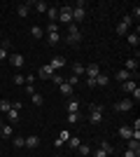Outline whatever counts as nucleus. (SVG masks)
<instances>
[{
    "label": "nucleus",
    "mask_w": 140,
    "mask_h": 157,
    "mask_svg": "<svg viewBox=\"0 0 140 157\" xmlns=\"http://www.w3.org/2000/svg\"><path fill=\"white\" fill-rule=\"evenodd\" d=\"M66 42H68V45H77V42H82V31L77 28V24H70V26H68Z\"/></svg>",
    "instance_id": "nucleus-1"
},
{
    "label": "nucleus",
    "mask_w": 140,
    "mask_h": 157,
    "mask_svg": "<svg viewBox=\"0 0 140 157\" xmlns=\"http://www.w3.org/2000/svg\"><path fill=\"white\" fill-rule=\"evenodd\" d=\"M89 122L91 124H100L103 122V105H96V103L89 105Z\"/></svg>",
    "instance_id": "nucleus-2"
},
{
    "label": "nucleus",
    "mask_w": 140,
    "mask_h": 157,
    "mask_svg": "<svg viewBox=\"0 0 140 157\" xmlns=\"http://www.w3.org/2000/svg\"><path fill=\"white\" fill-rule=\"evenodd\" d=\"M59 19H61V24L70 26V24H73V7L70 5H61L59 7Z\"/></svg>",
    "instance_id": "nucleus-3"
},
{
    "label": "nucleus",
    "mask_w": 140,
    "mask_h": 157,
    "mask_svg": "<svg viewBox=\"0 0 140 157\" xmlns=\"http://www.w3.org/2000/svg\"><path fill=\"white\" fill-rule=\"evenodd\" d=\"M131 108H133V101H131V98H121V101L114 103V110L117 113H128Z\"/></svg>",
    "instance_id": "nucleus-4"
},
{
    "label": "nucleus",
    "mask_w": 140,
    "mask_h": 157,
    "mask_svg": "<svg viewBox=\"0 0 140 157\" xmlns=\"http://www.w3.org/2000/svg\"><path fill=\"white\" fill-rule=\"evenodd\" d=\"M117 80H119V82H126V80H138V73H131V71H126V68H119V71H117Z\"/></svg>",
    "instance_id": "nucleus-5"
},
{
    "label": "nucleus",
    "mask_w": 140,
    "mask_h": 157,
    "mask_svg": "<svg viewBox=\"0 0 140 157\" xmlns=\"http://www.w3.org/2000/svg\"><path fill=\"white\" fill-rule=\"evenodd\" d=\"M84 75H87L89 80H96V78L100 75V66H98V63H89L87 68H84Z\"/></svg>",
    "instance_id": "nucleus-6"
},
{
    "label": "nucleus",
    "mask_w": 140,
    "mask_h": 157,
    "mask_svg": "<svg viewBox=\"0 0 140 157\" xmlns=\"http://www.w3.org/2000/svg\"><path fill=\"white\" fill-rule=\"evenodd\" d=\"M38 75H40L42 80H52V78H54V71H52V66H49V63H45V66L40 68V71H38Z\"/></svg>",
    "instance_id": "nucleus-7"
},
{
    "label": "nucleus",
    "mask_w": 140,
    "mask_h": 157,
    "mask_svg": "<svg viewBox=\"0 0 140 157\" xmlns=\"http://www.w3.org/2000/svg\"><path fill=\"white\" fill-rule=\"evenodd\" d=\"M49 66H52V71L56 73V71H61V68L66 66V59H63V56H54V59L49 61Z\"/></svg>",
    "instance_id": "nucleus-8"
},
{
    "label": "nucleus",
    "mask_w": 140,
    "mask_h": 157,
    "mask_svg": "<svg viewBox=\"0 0 140 157\" xmlns=\"http://www.w3.org/2000/svg\"><path fill=\"white\" fill-rule=\"evenodd\" d=\"M7 59H9V63H12L14 68H21V66H23V54H9Z\"/></svg>",
    "instance_id": "nucleus-9"
},
{
    "label": "nucleus",
    "mask_w": 140,
    "mask_h": 157,
    "mask_svg": "<svg viewBox=\"0 0 140 157\" xmlns=\"http://www.w3.org/2000/svg\"><path fill=\"white\" fill-rule=\"evenodd\" d=\"M68 138H70V131H68V129H63V131L59 134V138L54 141V145H56V148H61L63 143H68Z\"/></svg>",
    "instance_id": "nucleus-10"
},
{
    "label": "nucleus",
    "mask_w": 140,
    "mask_h": 157,
    "mask_svg": "<svg viewBox=\"0 0 140 157\" xmlns=\"http://www.w3.org/2000/svg\"><path fill=\"white\" fill-rule=\"evenodd\" d=\"M14 136V127L12 124H2L0 127V138H12Z\"/></svg>",
    "instance_id": "nucleus-11"
},
{
    "label": "nucleus",
    "mask_w": 140,
    "mask_h": 157,
    "mask_svg": "<svg viewBox=\"0 0 140 157\" xmlns=\"http://www.w3.org/2000/svg\"><path fill=\"white\" fill-rule=\"evenodd\" d=\"M16 14H19L21 19H26L28 14H31V2H23V5H19V7H16Z\"/></svg>",
    "instance_id": "nucleus-12"
},
{
    "label": "nucleus",
    "mask_w": 140,
    "mask_h": 157,
    "mask_svg": "<svg viewBox=\"0 0 140 157\" xmlns=\"http://www.w3.org/2000/svg\"><path fill=\"white\" fill-rule=\"evenodd\" d=\"M126 150H133L135 155L140 157V141H138V138H128V148H126Z\"/></svg>",
    "instance_id": "nucleus-13"
},
{
    "label": "nucleus",
    "mask_w": 140,
    "mask_h": 157,
    "mask_svg": "<svg viewBox=\"0 0 140 157\" xmlns=\"http://www.w3.org/2000/svg\"><path fill=\"white\" fill-rule=\"evenodd\" d=\"M47 17H49V24H56V19H59V7H47Z\"/></svg>",
    "instance_id": "nucleus-14"
},
{
    "label": "nucleus",
    "mask_w": 140,
    "mask_h": 157,
    "mask_svg": "<svg viewBox=\"0 0 140 157\" xmlns=\"http://www.w3.org/2000/svg\"><path fill=\"white\" fill-rule=\"evenodd\" d=\"M9 56V40H5L2 45H0V61H5Z\"/></svg>",
    "instance_id": "nucleus-15"
},
{
    "label": "nucleus",
    "mask_w": 140,
    "mask_h": 157,
    "mask_svg": "<svg viewBox=\"0 0 140 157\" xmlns=\"http://www.w3.org/2000/svg\"><path fill=\"white\" fill-rule=\"evenodd\" d=\"M135 82H138V80H126V82H121V89H124L126 94H131V92L135 89V87H138Z\"/></svg>",
    "instance_id": "nucleus-16"
},
{
    "label": "nucleus",
    "mask_w": 140,
    "mask_h": 157,
    "mask_svg": "<svg viewBox=\"0 0 140 157\" xmlns=\"http://www.w3.org/2000/svg\"><path fill=\"white\" fill-rule=\"evenodd\" d=\"M59 89H61V94H63V96H73V89H75V87H70L66 80H63V82L59 85Z\"/></svg>",
    "instance_id": "nucleus-17"
},
{
    "label": "nucleus",
    "mask_w": 140,
    "mask_h": 157,
    "mask_svg": "<svg viewBox=\"0 0 140 157\" xmlns=\"http://www.w3.org/2000/svg\"><path fill=\"white\" fill-rule=\"evenodd\" d=\"M26 148H31V150H33V148H38V145H40V138L38 136H26Z\"/></svg>",
    "instance_id": "nucleus-18"
},
{
    "label": "nucleus",
    "mask_w": 140,
    "mask_h": 157,
    "mask_svg": "<svg viewBox=\"0 0 140 157\" xmlns=\"http://www.w3.org/2000/svg\"><path fill=\"white\" fill-rule=\"evenodd\" d=\"M124 68H126V71H131V73H138V59H126Z\"/></svg>",
    "instance_id": "nucleus-19"
},
{
    "label": "nucleus",
    "mask_w": 140,
    "mask_h": 157,
    "mask_svg": "<svg viewBox=\"0 0 140 157\" xmlns=\"http://www.w3.org/2000/svg\"><path fill=\"white\" fill-rule=\"evenodd\" d=\"M100 150L105 152L107 157H110V155H114V148H112L110 143H107V141H100Z\"/></svg>",
    "instance_id": "nucleus-20"
},
{
    "label": "nucleus",
    "mask_w": 140,
    "mask_h": 157,
    "mask_svg": "<svg viewBox=\"0 0 140 157\" xmlns=\"http://www.w3.org/2000/svg\"><path fill=\"white\" fill-rule=\"evenodd\" d=\"M31 5H33V7H35V10H38V12H40V14H42V12L47 14V7H49V5H47V2H45V0H38V2H31Z\"/></svg>",
    "instance_id": "nucleus-21"
},
{
    "label": "nucleus",
    "mask_w": 140,
    "mask_h": 157,
    "mask_svg": "<svg viewBox=\"0 0 140 157\" xmlns=\"http://www.w3.org/2000/svg\"><path fill=\"white\" fill-rule=\"evenodd\" d=\"M47 42H49V45H59L61 35H59V33H47Z\"/></svg>",
    "instance_id": "nucleus-22"
},
{
    "label": "nucleus",
    "mask_w": 140,
    "mask_h": 157,
    "mask_svg": "<svg viewBox=\"0 0 140 157\" xmlns=\"http://www.w3.org/2000/svg\"><path fill=\"white\" fill-rule=\"evenodd\" d=\"M128 45H131V47L140 45V35H138V33H128Z\"/></svg>",
    "instance_id": "nucleus-23"
},
{
    "label": "nucleus",
    "mask_w": 140,
    "mask_h": 157,
    "mask_svg": "<svg viewBox=\"0 0 140 157\" xmlns=\"http://www.w3.org/2000/svg\"><path fill=\"white\" fill-rule=\"evenodd\" d=\"M107 82H110V78H107L105 73H100L98 78H96V87H105V85H107Z\"/></svg>",
    "instance_id": "nucleus-24"
},
{
    "label": "nucleus",
    "mask_w": 140,
    "mask_h": 157,
    "mask_svg": "<svg viewBox=\"0 0 140 157\" xmlns=\"http://www.w3.org/2000/svg\"><path fill=\"white\" fill-rule=\"evenodd\" d=\"M31 35H33L35 40H42V35H45V31H42L40 26H33V28H31Z\"/></svg>",
    "instance_id": "nucleus-25"
},
{
    "label": "nucleus",
    "mask_w": 140,
    "mask_h": 157,
    "mask_svg": "<svg viewBox=\"0 0 140 157\" xmlns=\"http://www.w3.org/2000/svg\"><path fill=\"white\" fill-rule=\"evenodd\" d=\"M68 113H80V103H77L75 98H70V101H68Z\"/></svg>",
    "instance_id": "nucleus-26"
},
{
    "label": "nucleus",
    "mask_w": 140,
    "mask_h": 157,
    "mask_svg": "<svg viewBox=\"0 0 140 157\" xmlns=\"http://www.w3.org/2000/svg\"><path fill=\"white\" fill-rule=\"evenodd\" d=\"M119 136L121 138H131V136H133V129H131V127H121V129H119Z\"/></svg>",
    "instance_id": "nucleus-27"
},
{
    "label": "nucleus",
    "mask_w": 140,
    "mask_h": 157,
    "mask_svg": "<svg viewBox=\"0 0 140 157\" xmlns=\"http://www.w3.org/2000/svg\"><path fill=\"white\" fill-rule=\"evenodd\" d=\"M12 110V101H5V98H2V101H0V113H9Z\"/></svg>",
    "instance_id": "nucleus-28"
},
{
    "label": "nucleus",
    "mask_w": 140,
    "mask_h": 157,
    "mask_svg": "<svg viewBox=\"0 0 140 157\" xmlns=\"http://www.w3.org/2000/svg\"><path fill=\"white\" fill-rule=\"evenodd\" d=\"M5 115H7V120H9L12 124H14V122H19V110H9V113H5Z\"/></svg>",
    "instance_id": "nucleus-29"
},
{
    "label": "nucleus",
    "mask_w": 140,
    "mask_h": 157,
    "mask_svg": "<svg viewBox=\"0 0 140 157\" xmlns=\"http://www.w3.org/2000/svg\"><path fill=\"white\" fill-rule=\"evenodd\" d=\"M77 150H80L82 157H89V155H91V148H89V145H84V143H80V148H77Z\"/></svg>",
    "instance_id": "nucleus-30"
},
{
    "label": "nucleus",
    "mask_w": 140,
    "mask_h": 157,
    "mask_svg": "<svg viewBox=\"0 0 140 157\" xmlns=\"http://www.w3.org/2000/svg\"><path fill=\"white\" fill-rule=\"evenodd\" d=\"M68 145H70L73 150H77V148H80V138H77V136H70V138H68Z\"/></svg>",
    "instance_id": "nucleus-31"
},
{
    "label": "nucleus",
    "mask_w": 140,
    "mask_h": 157,
    "mask_svg": "<svg viewBox=\"0 0 140 157\" xmlns=\"http://www.w3.org/2000/svg\"><path fill=\"white\" fill-rule=\"evenodd\" d=\"M73 75H77V78H82V75H84V66L75 63V66H73Z\"/></svg>",
    "instance_id": "nucleus-32"
},
{
    "label": "nucleus",
    "mask_w": 140,
    "mask_h": 157,
    "mask_svg": "<svg viewBox=\"0 0 140 157\" xmlns=\"http://www.w3.org/2000/svg\"><path fill=\"white\" fill-rule=\"evenodd\" d=\"M126 33H128V26L124 24V21H121L119 26H117V35H126Z\"/></svg>",
    "instance_id": "nucleus-33"
},
{
    "label": "nucleus",
    "mask_w": 140,
    "mask_h": 157,
    "mask_svg": "<svg viewBox=\"0 0 140 157\" xmlns=\"http://www.w3.org/2000/svg\"><path fill=\"white\" fill-rule=\"evenodd\" d=\"M68 122H70V124L80 122V113H68Z\"/></svg>",
    "instance_id": "nucleus-34"
},
{
    "label": "nucleus",
    "mask_w": 140,
    "mask_h": 157,
    "mask_svg": "<svg viewBox=\"0 0 140 157\" xmlns=\"http://www.w3.org/2000/svg\"><path fill=\"white\" fill-rule=\"evenodd\" d=\"M12 143H14V148H23V143H26V138H23V136H16V138L12 141Z\"/></svg>",
    "instance_id": "nucleus-35"
},
{
    "label": "nucleus",
    "mask_w": 140,
    "mask_h": 157,
    "mask_svg": "<svg viewBox=\"0 0 140 157\" xmlns=\"http://www.w3.org/2000/svg\"><path fill=\"white\" fill-rule=\"evenodd\" d=\"M131 96H133L131 101H133V103H138V101H140V87H135L133 92H131Z\"/></svg>",
    "instance_id": "nucleus-36"
},
{
    "label": "nucleus",
    "mask_w": 140,
    "mask_h": 157,
    "mask_svg": "<svg viewBox=\"0 0 140 157\" xmlns=\"http://www.w3.org/2000/svg\"><path fill=\"white\" fill-rule=\"evenodd\" d=\"M66 82H68L70 87H75V85H80V78H77V75H70V78H68Z\"/></svg>",
    "instance_id": "nucleus-37"
},
{
    "label": "nucleus",
    "mask_w": 140,
    "mask_h": 157,
    "mask_svg": "<svg viewBox=\"0 0 140 157\" xmlns=\"http://www.w3.org/2000/svg\"><path fill=\"white\" fill-rule=\"evenodd\" d=\"M31 98H33V105H42V96H40L38 92H35V94H33Z\"/></svg>",
    "instance_id": "nucleus-38"
},
{
    "label": "nucleus",
    "mask_w": 140,
    "mask_h": 157,
    "mask_svg": "<svg viewBox=\"0 0 140 157\" xmlns=\"http://www.w3.org/2000/svg\"><path fill=\"white\" fill-rule=\"evenodd\" d=\"M14 85H23V82H26V80H23V75H19V73H16V75H14V80H12Z\"/></svg>",
    "instance_id": "nucleus-39"
},
{
    "label": "nucleus",
    "mask_w": 140,
    "mask_h": 157,
    "mask_svg": "<svg viewBox=\"0 0 140 157\" xmlns=\"http://www.w3.org/2000/svg\"><path fill=\"white\" fill-rule=\"evenodd\" d=\"M47 33H59V24H49V26H47Z\"/></svg>",
    "instance_id": "nucleus-40"
},
{
    "label": "nucleus",
    "mask_w": 140,
    "mask_h": 157,
    "mask_svg": "<svg viewBox=\"0 0 140 157\" xmlns=\"http://www.w3.org/2000/svg\"><path fill=\"white\" fill-rule=\"evenodd\" d=\"M21 108H23V103H21V101H12V110H19V113H21Z\"/></svg>",
    "instance_id": "nucleus-41"
},
{
    "label": "nucleus",
    "mask_w": 140,
    "mask_h": 157,
    "mask_svg": "<svg viewBox=\"0 0 140 157\" xmlns=\"http://www.w3.org/2000/svg\"><path fill=\"white\" fill-rule=\"evenodd\" d=\"M121 21H124L126 26H131V24H133V17H131V14H126V17H124V19H121Z\"/></svg>",
    "instance_id": "nucleus-42"
},
{
    "label": "nucleus",
    "mask_w": 140,
    "mask_h": 157,
    "mask_svg": "<svg viewBox=\"0 0 140 157\" xmlns=\"http://www.w3.org/2000/svg\"><path fill=\"white\" fill-rule=\"evenodd\" d=\"M52 82H56V85H61V82H63V78H61L59 73H54V78H52Z\"/></svg>",
    "instance_id": "nucleus-43"
},
{
    "label": "nucleus",
    "mask_w": 140,
    "mask_h": 157,
    "mask_svg": "<svg viewBox=\"0 0 140 157\" xmlns=\"http://www.w3.org/2000/svg\"><path fill=\"white\" fill-rule=\"evenodd\" d=\"M131 17H133V19H138V17H140V7H138V5L133 7V12H131Z\"/></svg>",
    "instance_id": "nucleus-44"
},
{
    "label": "nucleus",
    "mask_w": 140,
    "mask_h": 157,
    "mask_svg": "<svg viewBox=\"0 0 140 157\" xmlns=\"http://www.w3.org/2000/svg\"><path fill=\"white\" fill-rule=\"evenodd\" d=\"M26 92L31 94V96H33V94H35V85H26Z\"/></svg>",
    "instance_id": "nucleus-45"
},
{
    "label": "nucleus",
    "mask_w": 140,
    "mask_h": 157,
    "mask_svg": "<svg viewBox=\"0 0 140 157\" xmlns=\"http://www.w3.org/2000/svg\"><path fill=\"white\" fill-rule=\"evenodd\" d=\"M93 157H107V155H105V152H103V150H100V148H98V150L93 152Z\"/></svg>",
    "instance_id": "nucleus-46"
},
{
    "label": "nucleus",
    "mask_w": 140,
    "mask_h": 157,
    "mask_svg": "<svg viewBox=\"0 0 140 157\" xmlns=\"http://www.w3.org/2000/svg\"><path fill=\"white\" fill-rule=\"evenodd\" d=\"M124 157H138V155H135L133 150H124Z\"/></svg>",
    "instance_id": "nucleus-47"
},
{
    "label": "nucleus",
    "mask_w": 140,
    "mask_h": 157,
    "mask_svg": "<svg viewBox=\"0 0 140 157\" xmlns=\"http://www.w3.org/2000/svg\"><path fill=\"white\" fill-rule=\"evenodd\" d=\"M0 127H2V120H0Z\"/></svg>",
    "instance_id": "nucleus-48"
},
{
    "label": "nucleus",
    "mask_w": 140,
    "mask_h": 157,
    "mask_svg": "<svg viewBox=\"0 0 140 157\" xmlns=\"http://www.w3.org/2000/svg\"><path fill=\"white\" fill-rule=\"evenodd\" d=\"M54 157H61V155H54Z\"/></svg>",
    "instance_id": "nucleus-49"
}]
</instances>
